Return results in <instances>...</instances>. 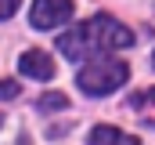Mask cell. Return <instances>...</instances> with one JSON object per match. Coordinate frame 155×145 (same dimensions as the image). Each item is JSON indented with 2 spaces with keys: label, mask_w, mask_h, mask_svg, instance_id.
<instances>
[{
  "label": "cell",
  "mask_w": 155,
  "mask_h": 145,
  "mask_svg": "<svg viewBox=\"0 0 155 145\" xmlns=\"http://www.w3.org/2000/svg\"><path fill=\"white\" fill-rule=\"evenodd\" d=\"M130 44H134V33H130L123 22H116L112 15H94L90 22H83L76 29H69L65 36H58L61 55L72 58V62H83V58H90V55H97V51L130 47Z\"/></svg>",
  "instance_id": "obj_1"
},
{
  "label": "cell",
  "mask_w": 155,
  "mask_h": 145,
  "mask_svg": "<svg viewBox=\"0 0 155 145\" xmlns=\"http://www.w3.org/2000/svg\"><path fill=\"white\" fill-rule=\"evenodd\" d=\"M130 80V65L126 62H119V58H94V62H87L83 69H79L76 83L83 94H94V98H101V94H112L116 87H123Z\"/></svg>",
  "instance_id": "obj_2"
},
{
  "label": "cell",
  "mask_w": 155,
  "mask_h": 145,
  "mask_svg": "<svg viewBox=\"0 0 155 145\" xmlns=\"http://www.w3.org/2000/svg\"><path fill=\"white\" fill-rule=\"evenodd\" d=\"M72 11H76L72 0H33L29 22H33L36 29H58V26H65V22L72 18Z\"/></svg>",
  "instance_id": "obj_3"
},
{
  "label": "cell",
  "mask_w": 155,
  "mask_h": 145,
  "mask_svg": "<svg viewBox=\"0 0 155 145\" xmlns=\"http://www.w3.org/2000/svg\"><path fill=\"white\" fill-rule=\"evenodd\" d=\"M18 69L25 72L29 80H51V76H54V58H51L47 51H40V47H29V51L18 58Z\"/></svg>",
  "instance_id": "obj_4"
},
{
  "label": "cell",
  "mask_w": 155,
  "mask_h": 145,
  "mask_svg": "<svg viewBox=\"0 0 155 145\" xmlns=\"http://www.w3.org/2000/svg\"><path fill=\"white\" fill-rule=\"evenodd\" d=\"M90 145H141L134 134L119 131V127H108V123H97L90 131Z\"/></svg>",
  "instance_id": "obj_5"
},
{
  "label": "cell",
  "mask_w": 155,
  "mask_h": 145,
  "mask_svg": "<svg viewBox=\"0 0 155 145\" xmlns=\"http://www.w3.org/2000/svg\"><path fill=\"white\" fill-rule=\"evenodd\" d=\"M65 105H69V98H65L61 91H47V94L40 98V109H43V112H54V109H65Z\"/></svg>",
  "instance_id": "obj_6"
},
{
  "label": "cell",
  "mask_w": 155,
  "mask_h": 145,
  "mask_svg": "<svg viewBox=\"0 0 155 145\" xmlns=\"http://www.w3.org/2000/svg\"><path fill=\"white\" fill-rule=\"evenodd\" d=\"M130 105H134V109H155V87H148V91H137V94L130 98Z\"/></svg>",
  "instance_id": "obj_7"
},
{
  "label": "cell",
  "mask_w": 155,
  "mask_h": 145,
  "mask_svg": "<svg viewBox=\"0 0 155 145\" xmlns=\"http://www.w3.org/2000/svg\"><path fill=\"white\" fill-rule=\"evenodd\" d=\"M22 94V87L15 83V80H0V102H11V98H18Z\"/></svg>",
  "instance_id": "obj_8"
},
{
  "label": "cell",
  "mask_w": 155,
  "mask_h": 145,
  "mask_svg": "<svg viewBox=\"0 0 155 145\" xmlns=\"http://www.w3.org/2000/svg\"><path fill=\"white\" fill-rule=\"evenodd\" d=\"M18 4H22V0H0V22H4V18H11V15L18 11Z\"/></svg>",
  "instance_id": "obj_9"
},
{
  "label": "cell",
  "mask_w": 155,
  "mask_h": 145,
  "mask_svg": "<svg viewBox=\"0 0 155 145\" xmlns=\"http://www.w3.org/2000/svg\"><path fill=\"white\" fill-rule=\"evenodd\" d=\"M148 127H155V120H148Z\"/></svg>",
  "instance_id": "obj_10"
}]
</instances>
